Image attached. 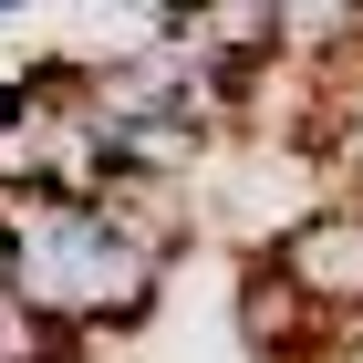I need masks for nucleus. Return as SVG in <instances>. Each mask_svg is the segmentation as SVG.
I'll use <instances>...</instances> for the list:
<instances>
[{"mask_svg": "<svg viewBox=\"0 0 363 363\" xmlns=\"http://www.w3.org/2000/svg\"><path fill=\"white\" fill-rule=\"evenodd\" d=\"M0 228H11V291L42 301L62 333H135L145 311L167 301V259H145L135 239H114V218L94 197H0Z\"/></svg>", "mask_w": 363, "mask_h": 363, "instance_id": "1", "label": "nucleus"}, {"mask_svg": "<svg viewBox=\"0 0 363 363\" xmlns=\"http://www.w3.org/2000/svg\"><path fill=\"white\" fill-rule=\"evenodd\" d=\"M270 270L322 311V333H353L363 322V197H322V208L270 250Z\"/></svg>", "mask_w": 363, "mask_h": 363, "instance_id": "2", "label": "nucleus"}, {"mask_svg": "<svg viewBox=\"0 0 363 363\" xmlns=\"http://www.w3.org/2000/svg\"><path fill=\"white\" fill-rule=\"evenodd\" d=\"M239 342H250L259 363H311V342H322V311H311L301 291L270 270V259H239Z\"/></svg>", "mask_w": 363, "mask_h": 363, "instance_id": "3", "label": "nucleus"}, {"mask_svg": "<svg viewBox=\"0 0 363 363\" xmlns=\"http://www.w3.org/2000/svg\"><path fill=\"white\" fill-rule=\"evenodd\" d=\"M84 353H94L84 333H62L52 311L21 301V291H11V270H0V363H84Z\"/></svg>", "mask_w": 363, "mask_h": 363, "instance_id": "4", "label": "nucleus"}, {"mask_svg": "<svg viewBox=\"0 0 363 363\" xmlns=\"http://www.w3.org/2000/svg\"><path fill=\"white\" fill-rule=\"evenodd\" d=\"M104 11H156V21H167V11H177V0H104Z\"/></svg>", "mask_w": 363, "mask_h": 363, "instance_id": "5", "label": "nucleus"}, {"mask_svg": "<svg viewBox=\"0 0 363 363\" xmlns=\"http://www.w3.org/2000/svg\"><path fill=\"white\" fill-rule=\"evenodd\" d=\"M0 270H11V228H0Z\"/></svg>", "mask_w": 363, "mask_h": 363, "instance_id": "6", "label": "nucleus"}, {"mask_svg": "<svg viewBox=\"0 0 363 363\" xmlns=\"http://www.w3.org/2000/svg\"><path fill=\"white\" fill-rule=\"evenodd\" d=\"M11 11H21V0H0V21H11Z\"/></svg>", "mask_w": 363, "mask_h": 363, "instance_id": "7", "label": "nucleus"}]
</instances>
